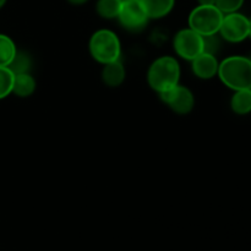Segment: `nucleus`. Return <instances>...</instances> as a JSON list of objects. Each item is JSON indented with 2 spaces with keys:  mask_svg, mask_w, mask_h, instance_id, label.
Here are the masks:
<instances>
[{
  "mask_svg": "<svg viewBox=\"0 0 251 251\" xmlns=\"http://www.w3.org/2000/svg\"><path fill=\"white\" fill-rule=\"evenodd\" d=\"M6 1L7 0H0V9H2V7H4V5L6 4Z\"/></svg>",
  "mask_w": 251,
  "mask_h": 251,
  "instance_id": "4be33fe9",
  "label": "nucleus"
},
{
  "mask_svg": "<svg viewBox=\"0 0 251 251\" xmlns=\"http://www.w3.org/2000/svg\"><path fill=\"white\" fill-rule=\"evenodd\" d=\"M126 77V70L122 60H115L103 65L100 78L105 86L110 88H117L123 85Z\"/></svg>",
  "mask_w": 251,
  "mask_h": 251,
  "instance_id": "9d476101",
  "label": "nucleus"
},
{
  "mask_svg": "<svg viewBox=\"0 0 251 251\" xmlns=\"http://www.w3.org/2000/svg\"><path fill=\"white\" fill-rule=\"evenodd\" d=\"M249 37L251 38V19H249Z\"/></svg>",
  "mask_w": 251,
  "mask_h": 251,
  "instance_id": "5701e85b",
  "label": "nucleus"
},
{
  "mask_svg": "<svg viewBox=\"0 0 251 251\" xmlns=\"http://www.w3.org/2000/svg\"><path fill=\"white\" fill-rule=\"evenodd\" d=\"M199 5H216V0H198Z\"/></svg>",
  "mask_w": 251,
  "mask_h": 251,
  "instance_id": "412c9836",
  "label": "nucleus"
},
{
  "mask_svg": "<svg viewBox=\"0 0 251 251\" xmlns=\"http://www.w3.org/2000/svg\"><path fill=\"white\" fill-rule=\"evenodd\" d=\"M17 51L15 42L7 34L0 33V66H9Z\"/></svg>",
  "mask_w": 251,
  "mask_h": 251,
  "instance_id": "2eb2a0df",
  "label": "nucleus"
},
{
  "mask_svg": "<svg viewBox=\"0 0 251 251\" xmlns=\"http://www.w3.org/2000/svg\"><path fill=\"white\" fill-rule=\"evenodd\" d=\"M91 56L100 64H108L119 60L122 56V43L115 32L102 28L96 31L88 42Z\"/></svg>",
  "mask_w": 251,
  "mask_h": 251,
  "instance_id": "7ed1b4c3",
  "label": "nucleus"
},
{
  "mask_svg": "<svg viewBox=\"0 0 251 251\" xmlns=\"http://www.w3.org/2000/svg\"><path fill=\"white\" fill-rule=\"evenodd\" d=\"M218 77L233 91L251 88V59L242 55L228 56L218 66Z\"/></svg>",
  "mask_w": 251,
  "mask_h": 251,
  "instance_id": "f03ea898",
  "label": "nucleus"
},
{
  "mask_svg": "<svg viewBox=\"0 0 251 251\" xmlns=\"http://www.w3.org/2000/svg\"><path fill=\"white\" fill-rule=\"evenodd\" d=\"M225 14L216 5H198L189 15V27L201 36L217 34Z\"/></svg>",
  "mask_w": 251,
  "mask_h": 251,
  "instance_id": "20e7f679",
  "label": "nucleus"
},
{
  "mask_svg": "<svg viewBox=\"0 0 251 251\" xmlns=\"http://www.w3.org/2000/svg\"><path fill=\"white\" fill-rule=\"evenodd\" d=\"M179 81L180 65L174 56H159L152 61L147 70V83L158 95L176 87L179 85Z\"/></svg>",
  "mask_w": 251,
  "mask_h": 251,
  "instance_id": "f257e3e1",
  "label": "nucleus"
},
{
  "mask_svg": "<svg viewBox=\"0 0 251 251\" xmlns=\"http://www.w3.org/2000/svg\"><path fill=\"white\" fill-rule=\"evenodd\" d=\"M37 88L36 78L31 75V73L19 74L15 75L12 93L20 98L31 97Z\"/></svg>",
  "mask_w": 251,
  "mask_h": 251,
  "instance_id": "f8f14e48",
  "label": "nucleus"
},
{
  "mask_svg": "<svg viewBox=\"0 0 251 251\" xmlns=\"http://www.w3.org/2000/svg\"><path fill=\"white\" fill-rule=\"evenodd\" d=\"M173 48L176 55L191 61L203 51V37L190 27L183 28L174 36Z\"/></svg>",
  "mask_w": 251,
  "mask_h": 251,
  "instance_id": "423d86ee",
  "label": "nucleus"
},
{
  "mask_svg": "<svg viewBox=\"0 0 251 251\" xmlns=\"http://www.w3.org/2000/svg\"><path fill=\"white\" fill-rule=\"evenodd\" d=\"M10 70L14 73V75H19V74H27L31 73L32 69V58L27 51L19 50L17 49L16 54H15L14 59L7 66Z\"/></svg>",
  "mask_w": 251,
  "mask_h": 251,
  "instance_id": "dca6fc26",
  "label": "nucleus"
},
{
  "mask_svg": "<svg viewBox=\"0 0 251 251\" xmlns=\"http://www.w3.org/2000/svg\"><path fill=\"white\" fill-rule=\"evenodd\" d=\"M243 4L244 0H216V6L225 15L239 11Z\"/></svg>",
  "mask_w": 251,
  "mask_h": 251,
  "instance_id": "a211bd4d",
  "label": "nucleus"
},
{
  "mask_svg": "<svg viewBox=\"0 0 251 251\" xmlns=\"http://www.w3.org/2000/svg\"><path fill=\"white\" fill-rule=\"evenodd\" d=\"M218 66H220V63L216 55L205 53V51L191 60V70L194 75L201 80H210L215 77L218 74Z\"/></svg>",
  "mask_w": 251,
  "mask_h": 251,
  "instance_id": "1a4fd4ad",
  "label": "nucleus"
},
{
  "mask_svg": "<svg viewBox=\"0 0 251 251\" xmlns=\"http://www.w3.org/2000/svg\"><path fill=\"white\" fill-rule=\"evenodd\" d=\"M218 33L225 41L240 43L249 37V19L238 11L226 14Z\"/></svg>",
  "mask_w": 251,
  "mask_h": 251,
  "instance_id": "0eeeda50",
  "label": "nucleus"
},
{
  "mask_svg": "<svg viewBox=\"0 0 251 251\" xmlns=\"http://www.w3.org/2000/svg\"><path fill=\"white\" fill-rule=\"evenodd\" d=\"M15 75L6 66H0V100L12 93Z\"/></svg>",
  "mask_w": 251,
  "mask_h": 251,
  "instance_id": "f3484780",
  "label": "nucleus"
},
{
  "mask_svg": "<svg viewBox=\"0 0 251 251\" xmlns=\"http://www.w3.org/2000/svg\"><path fill=\"white\" fill-rule=\"evenodd\" d=\"M66 1L70 2L71 5H76V6H78V5L86 4V2H87L88 0H66Z\"/></svg>",
  "mask_w": 251,
  "mask_h": 251,
  "instance_id": "aec40b11",
  "label": "nucleus"
},
{
  "mask_svg": "<svg viewBox=\"0 0 251 251\" xmlns=\"http://www.w3.org/2000/svg\"><path fill=\"white\" fill-rule=\"evenodd\" d=\"M159 98L169 109L179 115L189 114L195 107V96L190 88L183 85H176L166 92L159 93Z\"/></svg>",
  "mask_w": 251,
  "mask_h": 251,
  "instance_id": "6e6552de",
  "label": "nucleus"
},
{
  "mask_svg": "<svg viewBox=\"0 0 251 251\" xmlns=\"http://www.w3.org/2000/svg\"><path fill=\"white\" fill-rule=\"evenodd\" d=\"M117 19L130 32L142 31L150 21L141 0H122V7Z\"/></svg>",
  "mask_w": 251,
  "mask_h": 251,
  "instance_id": "39448f33",
  "label": "nucleus"
},
{
  "mask_svg": "<svg viewBox=\"0 0 251 251\" xmlns=\"http://www.w3.org/2000/svg\"><path fill=\"white\" fill-rule=\"evenodd\" d=\"M217 34L202 36L203 37V51H205V53H210V54H213V55H216V53L220 50L221 41H220V38H218Z\"/></svg>",
  "mask_w": 251,
  "mask_h": 251,
  "instance_id": "6ab92c4d",
  "label": "nucleus"
},
{
  "mask_svg": "<svg viewBox=\"0 0 251 251\" xmlns=\"http://www.w3.org/2000/svg\"><path fill=\"white\" fill-rule=\"evenodd\" d=\"M150 20H158L166 17L172 12L176 0H141Z\"/></svg>",
  "mask_w": 251,
  "mask_h": 251,
  "instance_id": "9b49d317",
  "label": "nucleus"
},
{
  "mask_svg": "<svg viewBox=\"0 0 251 251\" xmlns=\"http://www.w3.org/2000/svg\"><path fill=\"white\" fill-rule=\"evenodd\" d=\"M230 108L238 115L249 114L251 112V88L235 91L230 100Z\"/></svg>",
  "mask_w": 251,
  "mask_h": 251,
  "instance_id": "ddd939ff",
  "label": "nucleus"
},
{
  "mask_svg": "<svg viewBox=\"0 0 251 251\" xmlns=\"http://www.w3.org/2000/svg\"><path fill=\"white\" fill-rule=\"evenodd\" d=\"M122 7V0H97L96 11L102 19H117Z\"/></svg>",
  "mask_w": 251,
  "mask_h": 251,
  "instance_id": "4468645a",
  "label": "nucleus"
}]
</instances>
